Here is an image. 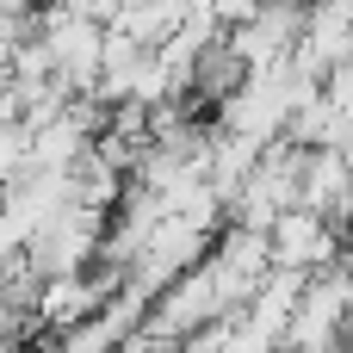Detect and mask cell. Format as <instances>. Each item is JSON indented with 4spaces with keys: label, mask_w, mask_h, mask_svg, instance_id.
Listing matches in <instances>:
<instances>
[{
    "label": "cell",
    "mask_w": 353,
    "mask_h": 353,
    "mask_svg": "<svg viewBox=\"0 0 353 353\" xmlns=\"http://www.w3.org/2000/svg\"><path fill=\"white\" fill-rule=\"evenodd\" d=\"M304 25H310V0H261L254 19L230 25V43L242 50L248 68H285L292 50L304 43Z\"/></svg>",
    "instance_id": "obj_1"
},
{
    "label": "cell",
    "mask_w": 353,
    "mask_h": 353,
    "mask_svg": "<svg viewBox=\"0 0 353 353\" xmlns=\"http://www.w3.org/2000/svg\"><path fill=\"white\" fill-rule=\"evenodd\" d=\"M341 242H347V230H341V223H329V217H323V211H310V205H292V211L273 223V267L323 273V267H335V261H341Z\"/></svg>",
    "instance_id": "obj_2"
},
{
    "label": "cell",
    "mask_w": 353,
    "mask_h": 353,
    "mask_svg": "<svg viewBox=\"0 0 353 353\" xmlns=\"http://www.w3.org/2000/svg\"><path fill=\"white\" fill-rule=\"evenodd\" d=\"M304 205L323 211L329 223H353V161L347 149H310V168H304Z\"/></svg>",
    "instance_id": "obj_3"
},
{
    "label": "cell",
    "mask_w": 353,
    "mask_h": 353,
    "mask_svg": "<svg viewBox=\"0 0 353 353\" xmlns=\"http://www.w3.org/2000/svg\"><path fill=\"white\" fill-rule=\"evenodd\" d=\"M248 62H242V50L230 43V31H217L205 50H199V68H192V93L205 99V105H223V99H236L242 87H248Z\"/></svg>",
    "instance_id": "obj_4"
},
{
    "label": "cell",
    "mask_w": 353,
    "mask_h": 353,
    "mask_svg": "<svg viewBox=\"0 0 353 353\" xmlns=\"http://www.w3.org/2000/svg\"><path fill=\"white\" fill-rule=\"evenodd\" d=\"M341 267H347V279H353V223H347V242H341Z\"/></svg>",
    "instance_id": "obj_5"
}]
</instances>
